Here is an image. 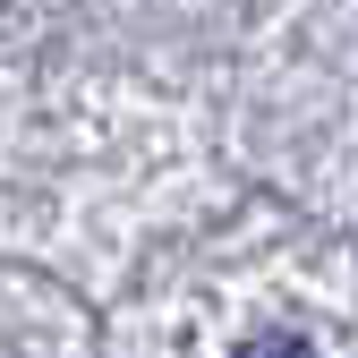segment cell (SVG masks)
I'll return each instance as SVG.
<instances>
[{"label": "cell", "mask_w": 358, "mask_h": 358, "mask_svg": "<svg viewBox=\"0 0 358 358\" xmlns=\"http://www.w3.org/2000/svg\"><path fill=\"white\" fill-rule=\"evenodd\" d=\"M239 358H316V350H307L299 333H256V341H248Z\"/></svg>", "instance_id": "cell-1"}]
</instances>
